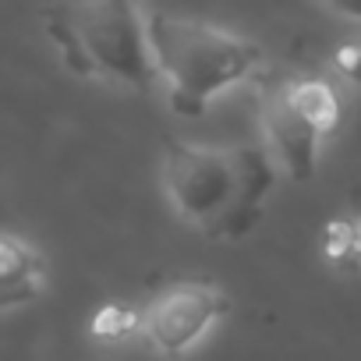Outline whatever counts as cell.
Listing matches in <instances>:
<instances>
[{"mask_svg":"<svg viewBox=\"0 0 361 361\" xmlns=\"http://www.w3.org/2000/svg\"><path fill=\"white\" fill-rule=\"evenodd\" d=\"M333 71L350 82V85H361V39H347L333 50Z\"/></svg>","mask_w":361,"mask_h":361,"instance_id":"obj_10","label":"cell"},{"mask_svg":"<svg viewBox=\"0 0 361 361\" xmlns=\"http://www.w3.org/2000/svg\"><path fill=\"white\" fill-rule=\"evenodd\" d=\"M283 92L290 106L326 138L340 124V96L326 78H283Z\"/></svg>","mask_w":361,"mask_h":361,"instance_id":"obj_7","label":"cell"},{"mask_svg":"<svg viewBox=\"0 0 361 361\" xmlns=\"http://www.w3.org/2000/svg\"><path fill=\"white\" fill-rule=\"evenodd\" d=\"M149 54L156 78L166 89V103L177 117H202L213 99L248 82L262 68V47L185 15H145Z\"/></svg>","mask_w":361,"mask_h":361,"instance_id":"obj_2","label":"cell"},{"mask_svg":"<svg viewBox=\"0 0 361 361\" xmlns=\"http://www.w3.org/2000/svg\"><path fill=\"white\" fill-rule=\"evenodd\" d=\"M326 4L336 11V15H343V18H354V22H361V0H326Z\"/></svg>","mask_w":361,"mask_h":361,"instance_id":"obj_11","label":"cell"},{"mask_svg":"<svg viewBox=\"0 0 361 361\" xmlns=\"http://www.w3.org/2000/svg\"><path fill=\"white\" fill-rule=\"evenodd\" d=\"M322 255L336 269H357L354 266V238H350V224L347 220H329L326 224V231H322Z\"/></svg>","mask_w":361,"mask_h":361,"instance_id":"obj_9","label":"cell"},{"mask_svg":"<svg viewBox=\"0 0 361 361\" xmlns=\"http://www.w3.org/2000/svg\"><path fill=\"white\" fill-rule=\"evenodd\" d=\"M347 224H350V238H354V266L361 269V209H357Z\"/></svg>","mask_w":361,"mask_h":361,"instance_id":"obj_12","label":"cell"},{"mask_svg":"<svg viewBox=\"0 0 361 361\" xmlns=\"http://www.w3.org/2000/svg\"><path fill=\"white\" fill-rule=\"evenodd\" d=\"M259 124L266 135V156L276 170H283L290 180H312L319 166V145L322 135L290 106L283 82H273L262 89L259 99Z\"/></svg>","mask_w":361,"mask_h":361,"instance_id":"obj_5","label":"cell"},{"mask_svg":"<svg viewBox=\"0 0 361 361\" xmlns=\"http://www.w3.org/2000/svg\"><path fill=\"white\" fill-rule=\"evenodd\" d=\"M231 312V298L209 280H173L138 305V336L159 357L192 354Z\"/></svg>","mask_w":361,"mask_h":361,"instance_id":"obj_4","label":"cell"},{"mask_svg":"<svg viewBox=\"0 0 361 361\" xmlns=\"http://www.w3.org/2000/svg\"><path fill=\"white\" fill-rule=\"evenodd\" d=\"M138 333V305L128 301H106L89 319V336L96 340H128Z\"/></svg>","mask_w":361,"mask_h":361,"instance_id":"obj_8","label":"cell"},{"mask_svg":"<svg viewBox=\"0 0 361 361\" xmlns=\"http://www.w3.org/2000/svg\"><path fill=\"white\" fill-rule=\"evenodd\" d=\"M43 290H47L43 252L18 234L0 231V312L25 308Z\"/></svg>","mask_w":361,"mask_h":361,"instance_id":"obj_6","label":"cell"},{"mask_svg":"<svg viewBox=\"0 0 361 361\" xmlns=\"http://www.w3.org/2000/svg\"><path fill=\"white\" fill-rule=\"evenodd\" d=\"M159 185L170 209L209 241H238L255 231L276 166L262 145L166 142Z\"/></svg>","mask_w":361,"mask_h":361,"instance_id":"obj_1","label":"cell"},{"mask_svg":"<svg viewBox=\"0 0 361 361\" xmlns=\"http://www.w3.org/2000/svg\"><path fill=\"white\" fill-rule=\"evenodd\" d=\"M47 39L78 78L152 92L159 85L145 36V11L135 0H61L43 11Z\"/></svg>","mask_w":361,"mask_h":361,"instance_id":"obj_3","label":"cell"}]
</instances>
